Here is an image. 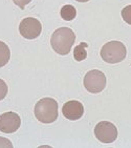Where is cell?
Returning a JSON list of instances; mask_svg holds the SVG:
<instances>
[{"instance_id": "obj_2", "label": "cell", "mask_w": 131, "mask_h": 148, "mask_svg": "<svg viewBox=\"0 0 131 148\" xmlns=\"http://www.w3.org/2000/svg\"><path fill=\"white\" fill-rule=\"evenodd\" d=\"M35 116L41 123L55 122L58 119V102L53 98H43L39 100L35 105Z\"/></svg>"}, {"instance_id": "obj_14", "label": "cell", "mask_w": 131, "mask_h": 148, "mask_svg": "<svg viewBox=\"0 0 131 148\" xmlns=\"http://www.w3.org/2000/svg\"><path fill=\"white\" fill-rule=\"evenodd\" d=\"M0 147H9V148H13V144L11 143V141L5 138L0 137Z\"/></svg>"}, {"instance_id": "obj_16", "label": "cell", "mask_w": 131, "mask_h": 148, "mask_svg": "<svg viewBox=\"0 0 131 148\" xmlns=\"http://www.w3.org/2000/svg\"><path fill=\"white\" fill-rule=\"evenodd\" d=\"M78 2H87V1H89V0H77Z\"/></svg>"}, {"instance_id": "obj_10", "label": "cell", "mask_w": 131, "mask_h": 148, "mask_svg": "<svg viewBox=\"0 0 131 148\" xmlns=\"http://www.w3.org/2000/svg\"><path fill=\"white\" fill-rule=\"evenodd\" d=\"M10 57H11V51L8 44L2 41H0V67L8 64L10 61Z\"/></svg>"}, {"instance_id": "obj_9", "label": "cell", "mask_w": 131, "mask_h": 148, "mask_svg": "<svg viewBox=\"0 0 131 148\" xmlns=\"http://www.w3.org/2000/svg\"><path fill=\"white\" fill-rule=\"evenodd\" d=\"M60 15L62 19L66 20V21H71L74 20L77 16V10L74 5L71 4H66L61 9L60 11Z\"/></svg>"}, {"instance_id": "obj_5", "label": "cell", "mask_w": 131, "mask_h": 148, "mask_svg": "<svg viewBox=\"0 0 131 148\" xmlns=\"http://www.w3.org/2000/svg\"><path fill=\"white\" fill-rule=\"evenodd\" d=\"M94 136L101 143H113L117 138V126L108 121H101L94 127Z\"/></svg>"}, {"instance_id": "obj_3", "label": "cell", "mask_w": 131, "mask_h": 148, "mask_svg": "<svg viewBox=\"0 0 131 148\" xmlns=\"http://www.w3.org/2000/svg\"><path fill=\"white\" fill-rule=\"evenodd\" d=\"M127 49L124 43L120 41H110L103 45L101 49V57L107 63L115 64L122 62L126 58Z\"/></svg>"}, {"instance_id": "obj_6", "label": "cell", "mask_w": 131, "mask_h": 148, "mask_svg": "<svg viewBox=\"0 0 131 148\" xmlns=\"http://www.w3.org/2000/svg\"><path fill=\"white\" fill-rule=\"evenodd\" d=\"M42 25L38 19L34 17L24 18L19 24V33L25 39H36L40 36Z\"/></svg>"}, {"instance_id": "obj_1", "label": "cell", "mask_w": 131, "mask_h": 148, "mask_svg": "<svg viewBox=\"0 0 131 148\" xmlns=\"http://www.w3.org/2000/svg\"><path fill=\"white\" fill-rule=\"evenodd\" d=\"M76 41V34L69 27H60L53 33L50 38L51 47L57 54L67 55Z\"/></svg>"}, {"instance_id": "obj_4", "label": "cell", "mask_w": 131, "mask_h": 148, "mask_svg": "<svg viewBox=\"0 0 131 148\" xmlns=\"http://www.w3.org/2000/svg\"><path fill=\"white\" fill-rule=\"evenodd\" d=\"M83 84L87 91L91 94H99L106 87V76L103 71L92 69L86 73Z\"/></svg>"}, {"instance_id": "obj_11", "label": "cell", "mask_w": 131, "mask_h": 148, "mask_svg": "<svg viewBox=\"0 0 131 148\" xmlns=\"http://www.w3.org/2000/svg\"><path fill=\"white\" fill-rule=\"evenodd\" d=\"M87 43L82 42L80 43L79 45H77L74 47V58L77 61H83L85 60L87 57V51H86V47H87Z\"/></svg>"}, {"instance_id": "obj_8", "label": "cell", "mask_w": 131, "mask_h": 148, "mask_svg": "<svg viewBox=\"0 0 131 148\" xmlns=\"http://www.w3.org/2000/svg\"><path fill=\"white\" fill-rule=\"evenodd\" d=\"M62 114L66 119L70 120V121H77V120L81 119L84 114L83 104L76 100L68 101L63 105Z\"/></svg>"}, {"instance_id": "obj_15", "label": "cell", "mask_w": 131, "mask_h": 148, "mask_svg": "<svg viewBox=\"0 0 131 148\" xmlns=\"http://www.w3.org/2000/svg\"><path fill=\"white\" fill-rule=\"evenodd\" d=\"M14 1V3L16 4V5H18L20 9H24V6L26 5V4H29L31 1H33V0H13Z\"/></svg>"}, {"instance_id": "obj_13", "label": "cell", "mask_w": 131, "mask_h": 148, "mask_svg": "<svg viewBox=\"0 0 131 148\" xmlns=\"http://www.w3.org/2000/svg\"><path fill=\"white\" fill-rule=\"evenodd\" d=\"M8 91H9V88H8V84L5 83V81L2 79H0V101L3 100L8 95Z\"/></svg>"}, {"instance_id": "obj_12", "label": "cell", "mask_w": 131, "mask_h": 148, "mask_svg": "<svg viewBox=\"0 0 131 148\" xmlns=\"http://www.w3.org/2000/svg\"><path fill=\"white\" fill-rule=\"evenodd\" d=\"M121 14H122V17H123V19H124V21L128 23L129 25H131V4L130 5L125 6V8L122 10Z\"/></svg>"}, {"instance_id": "obj_7", "label": "cell", "mask_w": 131, "mask_h": 148, "mask_svg": "<svg viewBox=\"0 0 131 148\" xmlns=\"http://www.w3.org/2000/svg\"><path fill=\"white\" fill-rule=\"evenodd\" d=\"M21 126L19 114L13 111H8L0 116V131L3 134H13Z\"/></svg>"}]
</instances>
